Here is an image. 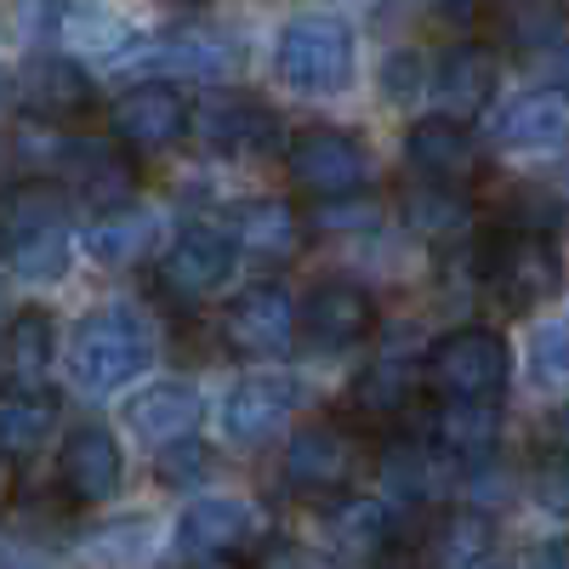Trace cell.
<instances>
[{
    "instance_id": "52a82bcc",
    "label": "cell",
    "mask_w": 569,
    "mask_h": 569,
    "mask_svg": "<svg viewBox=\"0 0 569 569\" xmlns=\"http://www.w3.org/2000/svg\"><path fill=\"white\" fill-rule=\"evenodd\" d=\"M284 166H291V182L302 188V194H313V200L365 194L370 177H376L370 149L359 137H348V131H302L291 142V154H284Z\"/></svg>"
},
{
    "instance_id": "d6986e66",
    "label": "cell",
    "mask_w": 569,
    "mask_h": 569,
    "mask_svg": "<svg viewBox=\"0 0 569 569\" xmlns=\"http://www.w3.org/2000/svg\"><path fill=\"white\" fill-rule=\"evenodd\" d=\"M120 472H126V461H120V445H114L109 427H74V433L63 439L58 479L74 501H86V507L109 501L120 490Z\"/></svg>"
},
{
    "instance_id": "7bdbcfd3",
    "label": "cell",
    "mask_w": 569,
    "mask_h": 569,
    "mask_svg": "<svg viewBox=\"0 0 569 569\" xmlns=\"http://www.w3.org/2000/svg\"><path fill=\"white\" fill-rule=\"evenodd\" d=\"M479 569H507V563H479Z\"/></svg>"
},
{
    "instance_id": "e0dca14e",
    "label": "cell",
    "mask_w": 569,
    "mask_h": 569,
    "mask_svg": "<svg viewBox=\"0 0 569 569\" xmlns=\"http://www.w3.org/2000/svg\"><path fill=\"white\" fill-rule=\"evenodd\" d=\"M109 120H114V142L154 154V149H171V142L188 131V103L177 98L171 86L149 80V86H131L126 98L114 103Z\"/></svg>"
},
{
    "instance_id": "3957f363",
    "label": "cell",
    "mask_w": 569,
    "mask_h": 569,
    "mask_svg": "<svg viewBox=\"0 0 569 569\" xmlns=\"http://www.w3.org/2000/svg\"><path fill=\"white\" fill-rule=\"evenodd\" d=\"M240 63H246L240 40L222 29H166V34H137L114 69L149 80H233Z\"/></svg>"
},
{
    "instance_id": "8d00e7d4",
    "label": "cell",
    "mask_w": 569,
    "mask_h": 569,
    "mask_svg": "<svg viewBox=\"0 0 569 569\" xmlns=\"http://www.w3.org/2000/svg\"><path fill=\"white\" fill-rule=\"evenodd\" d=\"M536 496H541V507H552V512L569 518V450H552V456L541 461V472H536Z\"/></svg>"
},
{
    "instance_id": "74e56055",
    "label": "cell",
    "mask_w": 569,
    "mask_h": 569,
    "mask_svg": "<svg viewBox=\"0 0 569 569\" xmlns=\"http://www.w3.org/2000/svg\"><path fill=\"white\" fill-rule=\"evenodd\" d=\"M376 217H382V211H376L370 200H325L319 206V228H376Z\"/></svg>"
},
{
    "instance_id": "6da1fadb",
    "label": "cell",
    "mask_w": 569,
    "mask_h": 569,
    "mask_svg": "<svg viewBox=\"0 0 569 569\" xmlns=\"http://www.w3.org/2000/svg\"><path fill=\"white\" fill-rule=\"evenodd\" d=\"M149 359H154V330L131 302H103L69 337V376L86 393H114L137 382L149 370Z\"/></svg>"
},
{
    "instance_id": "f6af8a7d",
    "label": "cell",
    "mask_w": 569,
    "mask_h": 569,
    "mask_svg": "<svg viewBox=\"0 0 569 569\" xmlns=\"http://www.w3.org/2000/svg\"><path fill=\"white\" fill-rule=\"evenodd\" d=\"M0 485H7V472H0Z\"/></svg>"
},
{
    "instance_id": "ffe728a7",
    "label": "cell",
    "mask_w": 569,
    "mask_h": 569,
    "mask_svg": "<svg viewBox=\"0 0 569 569\" xmlns=\"http://www.w3.org/2000/svg\"><path fill=\"white\" fill-rule=\"evenodd\" d=\"M200 393L188 388V382H154V388H142L131 405H126V427L142 439V445H177V439H194V427H200Z\"/></svg>"
},
{
    "instance_id": "7c38bea8",
    "label": "cell",
    "mask_w": 569,
    "mask_h": 569,
    "mask_svg": "<svg viewBox=\"0 0 569 569\" xmlns=\"http://www.w3.org/2000/svg\"><path fill=\"white\" fill-rule=\"evenodd\" d=\"M297 405H302V382L291 370H257L222 399V433L233 445H262L297 416Z\"/></svg>"
},
{
    "instance_id": "8fae6325",
    "label": "cell",
    "mask_w": 569,
    "mask_h": 569,
    "mask_svg": "<svg viewBox=\"0 0 569 569\" xmlns=\"http://www.w3.org/2000/svg\"><path fill=\"white\" fill-rule=\"evenodd\" d=\"M233 268H240V251L222 228H188L160 257V284L182 302H206L233 279Z\"/></svg>"
},
{
    "instance_id": "bcb514c9",
    "label": "cell",
    "mask_w": 569,
    "mask_h": 569,
    "mask_svg": "<svg viewBox=\"0 0 569 569\" xmlns=\"http://www.w3.org/2000/svg\"><path fill=\"white\" fill-rule=\"evenodd\" d=\"M217 569H228V563H217Z\"/></svg>"
},
{
    "instance_id": "4316f807",
    "label": "cell",
    "mask_w": 569,
    "mask_h": 569,
    "mask_svg": "<svg viewBox=\"0 0 569 569\" xmlns=\"http://www.w3.org/2000/svg\"><path fill=\"white\" fill-rule=\"evenodd\" d=\"M433 445L445 456H485L496 445V399H445L433 421Z\"/></svg>"
},
{
    "instance_id": "836d02e7",
    "label": "cell",
    "mask_w": 569,
    "mask_h": 569,
    "mask_svg": "<svg viewBox=\"0 0 569 569\" xmlns=\"http://www.w3.org/2000/svg\"><path fill=\"white\" fill-rule=\"evenodd\" d=\"M206 467H211V450L200 439H177V445L160 450V479L166 485H200Z\"/></svg>"
},
{
    "instance_id": "4dcf8cb0",
    "label": "cell",
    "mask_w": 569,
    "mask_h": 569,
    "mask_svg": "<svg viewBox=\"0 0 569 569\" xmlns=\"http://www.w3.org/2000/svg\"><path fill=\"white\" fill-rule=\"evenodd\" d=\"M490 552V518L485 512H456L433 541V569H479Z\"/></svg>"
},
{
    "instance_id": "d6a6232c",
    "label": "cell",
    "mask_w": 569,
    "mask_h": 569,
    "mask_svg": "<svg viewBox=\"0 0 569 569\" xmlns=\"http://www.w3.org/2000/svg\"><path fill=\"white\" fill-rule=\"evenodd\" d=\"M501 228H518V233H558V228H563V206H558V194H547V188H525V194L507 200Z\"/></svg>"
},
{
    "instance_id": "ee69618b",
    "label": "cell",
    "mask_w": 569,
    "mask_h": 569,
    "mask_svg": "<svg viewBox=\"0 0 569 569\" xmlns=\"http://www.w3.org/2000/svg\"><path fill=\"white\" fill-rule=\"evenodd\" d=\"M18 569H34V563H18Z\"/></svg>"
},
{
    "instance_id": "83f0119b",
    "label": "cell",
    "mask_w": 569,
    "mask_h": 569,
    "mask_svg": "<svg viewBox=\"0 0 569 569\" xmlns=\"http://www.w3.org/2000/svg\"><path fill=\"white\" fill-rule=\"evenodd\" d=\"M330 536H337L342 552L370 558V552H382L393 541V512L382 501H370V496H353V501H342L337 512H330Z\"/></svg>"
},
{
    "instance_id": "ba28073f",
    "label": "cell",
    "mask_w": 569,
    "mask_h": 569,
    "mask_svg": "<svg viewBox=\"0 0 569 569\" xmlns=\"http://www.w3.org/2000/svg\"><path fill=\"white\" fill-rule=\"evenodd\" d=\"M297 330L313 353H348L376 330V297L353 279H325L297 308Z\"/></svg>"
},
{
    "instance_id": "30bf717a",
    "label": "cell",
    "mask_w": 569,
    "mask_h": 569,
    "mask_svg": "<svg viewBox=\"0 0 569 569\" xmlns=\"http://www.w3.org/2000/svg\"><path fill=\"white\" fill-rule=\"evenodd\" d=\"M200 126V142L211 154H228V160H262L279 149V114L257 98H246V91H217V98L200 103L194 114Z\"/></svg>"
},
{
    "instance_id": "2e32d148",
    "label": "cell",
    "mask_w": 569,
    "mask_h": 569,
    "mask_svg": "<svg viewBox=\"0 0 569 569\" xmlns=\"http://www.w3.org/2000/svg\"><path fill=\"white\" fill-rule=\"evenodd\" d=\"M405 160H410V171H421V182H456L461 188L472 177V166H479V137L456 114H427L405 137Z\"/></svg>"
},
{
    "instance_id": "d4e9b609",
    "label": "cell",
    "mask_w": 569,
    "mask_h": 569,
    "mask_svg": "<svg viewBox=\"0 0 569 569\" xmlns=\"http://www.w3.org/2000/svg\"><path fill=\"white\" fill-rule=\"evenodd\" d=\"M149 246H154V217H149V211H131V206L103 211L98 222L80 233V251H86L91 262H103V268H126V262H137Z\"/></svg>"
},
{
    "instance_id": "5b68a950",
    "label": "cell",
    "mask_w": 569,
    "mask_h": 569,
    "mask_svg": "<svg viewBox=\"0 0 569 569\" xmlns=\"http://www.w3.org/2000/svg\"><path fill=\"white\" fill-rule=\"evenodd\" d=\"M23 29L52 40L63 58H103V63H120L137 40V29L103 0H23Z\"/></svg>"
},
{
    "instance_id": "5bb4252c",
    "label": "cell",
    "mask_w": 569,
    "mask_h": 569,
    "mask_svg": "<svg viewBox=\"0 0 569 569\" xmlns=\"http://www.w3.org/2000/svg\"><path fill=\"white\" fill-rule=\"evenodd\" d=\"M496 149L507 154H541V149H558V142H569V91L563 86H536L525 91V98H512L496 126Z\"/></svg>"
},
{
    "instance_id": "7a4b0ae2",
    "label": "cell",
    "mask_w": 569,
    "mask_h": 569,
    "mask_svg": "<svg viewBox=\"0 0 569 569\" xmlns=\"http://www.w3.org/2000/svg\"><path fill=\"white\" fill-rule=\"evenodd\" d=\"M353 29L342 18H325V12H308V18H291L273 46V74L291 86V91H308V98H337V91L353 80Z\"/></svg>"
},
{
    "instance_id": "277c9868",
    "label": "cell",
    "mask_w": 569,
    "mask_h": 569,
    "mask_svg": "<svg viewBox=\"0 0 569 569\" xmlns=\"http://www.w3.org/2000/svg\"><path fill=\"white\" fill-rule=\"evenodd\" d=\"M421 376L439 399H501L507 376H512L507 337L490 325H461L445 342H433Z\"/></svg>"
},
{
    "instance_id": "4fadbf2b",
    "label": "cell",
    "mask_w": 569,
    "mask_h": 569,
    "mask_svg": "<svg viewBox=\"0 0 569 569\" xmlns=\"http://www.w3.org/2000/svg\"><path fill=\"white\" fill-rule=\"evenodd\" d=\"M359 472V439L342 433L337 421H319V427H302V433L291 439V450H284V485L291 490H342L353 485Z\"/></svg>"
},
{
    "instance_id": "603a6c76",
    "label": "cell",
    "mask_w": 569,
    "mask_h": 569,
    "mask_svg": "<svg viewBox=\"0 0 569 569\" xmlns=\"http://www.w3.org/2000/svg\"><path fill=\"white\" fill-rule=\"evenodd\" d=\"M0 257H7V268L29 284H58L74 262V240L63 222H40V228H23V233H7L0 240Z\"/></svg>"
},
{
    "instance_id": "9a60e30c",
    "label": "cell",
    "mask_w": 569,
    "mask_h": 569,
    "mask_svg": "<svg viewBox=\"0 0 569 569\" xmlns=\"http://www.w3.org/2000/svg\"><path fill=\"white\" fill-rule=\"evenodd\" d=\"M12 98L40 114V120H74L91 109V98H98V86H91V74L63 58V52H46V58H29V69L12 80Z\"/></svg>"
},
{
    "instance_id": "f35d334b",
    "label": "cell",
    "mask_w": 569,
    "mask_h": 569,
    "mask_svg": "<svg viewBox=\"0 0 569 569\" xmlns=\"http://www.w3.org/2000/svg\"><path fill=\"white\" fill-rule=\"evenodd\" d=\"M421 7L433 12V18H445V23H467L472 12L485 7V0H421Z\"/></svg>"
},
{
    "instance_id": "b9f144b4",
    "label": "cell",
    "mask_w": 569,
    "mask_h": 569,
    "mask_svg": "<svg viewBox=\"0 0 569 569\" xmlns=\"http://www.w3.org/2000/svg\"><path fill=\"white\" fill-rule=\"evenodd\" d=\"M0 330H7V302H0Z\"/></svg>"
},
{
    "instance_id": "9c48e42d",
    "label": "cell",
    "mask_w": 569,
    "mask_h": 569,
    "mask_svg": "<svg viewBox=\"0 0 569 569\" xmlns=\"http://www.w3.org/2000/svg\"><path fill=\"white\" fill-rule=\"evenodd\" d=\"M222 342L246 359H273L297 342V302L284 284L262 279L222 308Z\"/></svg>"
},
{
    "instance_id": "8992f818",
    "label": "cell",
    "mask_w": 569,
    "mask_h": 569,
    "mask_svg": "<svg viewBox=\"0 0 569 569\" xmlns=\"http://www.w3.org/2000/svg\"><path fill=\"white\" fill-rule=\"evenodd\" d=\"M485 284L512 313H530V308L552 302L558 284H563V262H558L552 233L496 228V240L485 246Z\"/></svg>"
},
{
    "instance_id": "60d3db41",
    "label": "cell",
    "mask_w": 569,
    "mask_h": 569,
    "mask_svg": "<svg viewBox=\"0 0 569 569\" xmlns=\"http://www.w3.org/2000/svg\"><path fill=\"white\" fill-rule=\"evenodd\" d=\"M7 103H12V80H7V74H0V109H7Z\"/></svg>"
},
{
    "instance_id": "d590c367",
    "label": "cell",
    "mask_w": 569,
    "mask_h": 569,
    "mask_svg": "<svg viewBox=\"0 0 569 569\" xmlns=\"http://www.w3.org/2000/svg\"><path fill=\"white\" fill-rule=\"evenodd\" d=\"M416 91H421V58L416 52H393L382 63V98L388 103H410Z\"/></svg>"
},
{
    "instance_id": "f1b7e54d",
    "label": "cell",
    "mask_w": 569,
    "mask_h": 569,
    "mask_svg": "<svg viewBox=\"0 0 569 569\" xmlns=\"http://www.w3.org/2000/svg\"><path fill=\"white\" fill-rule=\"evenodd\" d=\"M154 552V525L149 518H126V525H103L80 541V558L98 563V569H126V563H142Z\"/></svg>"
},
{
    "instance_id": "f546056e",
    "label": "cell",
    "mask_w": 569,
    "mask_h": 569,
    "mask_svg": "<svg viewBox=\"0 0 569 569\" xmlns=\"http://www.w3.org/2000/svg\"><path fill=\"white\" fill-rule=\"evenodd\" d=\"M405 217L421 228V233H456L467 228L472 206L456 182H416L410 194H405Z\"/></svg>"
},
{
    "instance_id": "7402d4cb",
    "label": "cell",
    "mask_w": 569,
    "mask_h": 569,
    "mask_svg": "<svg viewBox=\"0 0 569 569\" xmlns=\"http://www.w3.org/2000/svg\"><path fill=\"white\" fill-rule=\"evenodd\" d=\"M433 91H439L445 114H456V120L479 114L490 103V91H496V58H490V46H479V40L450 46V52L439 58V69H433Z\"/></svg>"
},
{
    "instance_id": "ab89813d",
    "label": "cell",
    "mask_w": 569,
    "mask_h": 569,
    "mask_svg": "<svg viewBox=\"0 0 569 569\" xmlns=\"http://www.w3.org/2000/svg\"><path fill=\"white\" fill-rule=\"evenodd\" d=\"M536 569H569V541H552L536 552Z\"/></svg>"
},
{
    "instance_id": "1f68e13d",
    "label": "cell",
    "mask_w": 569,
    "mask_h": 569,
    "mask_svg": "<svg viewBox=\"0 0 569 569\" xmlns=\"http://www.w3.org/2000/svg\"><path fill=\"white\" fill-rule=\"evenodd\" d=\"M410 393H416V370H399L393 359L376 365V370H365V382L353 388L359 410H370V416H399V410L410 405Z\"/></svg>"
},
{
    "instance_id": "484cf974",
    "label": "cell",
    "mask_w": 569,
    "mask_h": 569,
    "mask_svg": "<svg viewBox=\"0 0 569 569\" xmlns=\"http://www.w3.org/2000/svg\"><path fill=\"white\" fill-rule=\"evenodd\" d=\"M52 427H58V405L46 399L40 388L0 393V461L40 450L46 439H52Z\"/></svg>"
},
{
    "instance_id": "ac0fdd59",
    "label": "cell",
    "mask_w": 569,
    "mask_h": 569,
    "mask_svg": "<svg viewBox=\"0 0 569 569\" xmlns=\"http://www.w3.org/2000/svg\"><path fill=\"white\" fill-rule=\"evenodd\" d=\"M257 536V512L240 496H206L177 518V552L182 558H228Z\"/></svg>"
},
{
    "instance_id": "e575fe53",
    "label": "cell",
    "mask_w": 569,
    "mask_h": 569,
    "mask_svg": "<svg viewBox=\"0 0 569 569\" xmlns=\"http://www.w3.org/2000/svg\"><path fill=\"white\" fill-rule=\"evenodd\" d=\"M536 376L541 382H569V319L536 330Z\"/></svg>"
},
{
    "instance_id": "44dd1931",
    "label": "cell",
    "mask_w": 569,
    "mask_h": 569,
    "mask_svg": "<svg viewBox=\"0 0 569 569\" xmlns=\"http://www.w3.org/2000/svg\"><path fill=\"white\" fill-rule=\"evenodd\" d=\"M222 233L233 240V251L262 257V262H284V257H297V246H302V222H297V211L284 200H240L228 211Z\"/></svg>"
},
{
    "instance_id": "cb8c5ba5",
    "label": "cell",
    "mask_w": 569,
    "mask_h": 569,
    "mask_svg": "<svg viewBox=\"0 0 569 569\" xmlns=\"http://www.w3.org/2000/svg\"><path fill=\"white\" fill-rule=\"evenodd\" d=\"M52 353H58V330L46 313H12L7 330H0V365L18 388H34L46 370H52Z\"/></svg>"
}]
</instances>
